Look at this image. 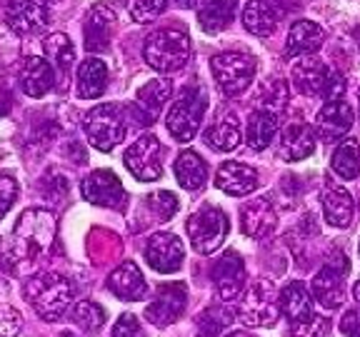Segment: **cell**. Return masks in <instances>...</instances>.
Masks as SVG:
<instances>
[{
  "instance_id": "obj_1",
  "label": "cell",
  "mask_w": 360,
  "mask_h": 337,
  "mask_svg": "<svg viewBox=\"0 0 360 337\" xmlns=\"http://www.w3.org/2000/svg\"><path fill=\"white\" fill-rule=\"evenodd\" d=\"M25 300L40 320L56 322L73 303V287L63 275L45 272V275H35L25 282Z\"/></svg>"
},
{
  "instance_id": "obj_2",
  "label": "cell",
  "mask_w": 360,
  "mask_h": 337,
  "mask_svg": "<svg viewBox=\"0 0 360 337\" xmlns=\"http://www.w3.org/2000/svg\"><path fill=\"white\" fill-rule=\"evenodd\" d=\"M143 58L158 73H173L186 65L191 58V38L183 30L163 28L148 35L143 45Z\"/></svg>"
},
{
  "instance_id": "obj_3",
  "label": "cell",
  "mask_w": 360,
  "mask_h": 337,
  "mask_svg": "<svg viewBox=\"0 0 360 337\" xmlns=\"http://www.w3.org/2000/svg\"><path fill=\"white\" fill-rule=\"evenodd\" d=\"M238 317L248 327H273L281 317V295L270 280H258L243 292Z\"/></svg>"
},
{
  "instance_id": "obj_4",
  "label": "cell",
  "mask_w": 360,
  "mask_h": 337,
  "mask_svg": "<svg viewBox=\"0 0 360 337\" xmlns=\"http://www.w3.org/2000/svg\"><path fill=\"white\" fill-rule=\"evenodd\" d=\"M56 215L51 210L30 208L20 215V220L13 227V242L18 255H38L45 253L56 235Z\"/></svg>"
},
{
  "instance_id": "obj_5",
  "label": "cell",
  "mask_w": 360,
  "mask_h": 337,
  "mask_svg": "<svg viewBox=\"0 0 360 337\" xmlns=\"http://www.w3.org/2000/svg\"><path fill=\"white\" fill-rule=\"evenodd\" d=\"M83 130H85V138L90 140V145L98 147L101 152H110L125 138L123 110L115 103H103V105L93 107L85 115Z\"/></svg>"
},
{
  "instance_id": "obj_6",
  "label": "cell",
  "mask_w": 360,
  "mask_h": 337,
  "mask_svg": "<svg viewBox=\"0 0 360 337\" xmlns=\"http://www.w3.org/2000/svg\"><path fill=\"white\" fill-rule=\"evenodd\" d=\"M205 107H208V98L200 88H186L180 93V98L165 118V125L175 140L188 143L195 138L200 130L202 115H205Z\"/></svg>"
},
{
  "instance_id": "obj_7",
  "label": "cell",
  "mask_w": 360,
  "mask_h": 337,
  "mask_svg": "<svg viewBox=\"0 0 360 337\" xmlns=\"http://www.w3.org/2000/svg\"><path fill=\"white\" fill-rule=\"evenodd\" d=\"M188 237H191V245L198 255H210L215 253L223 240L228 237V230H231V223L225 218L223 210L213 208V205H205L198 213H193L188 218Z\"/></svg>"
},
{
  "instance_id": "obj_8",
  "label": "cell",
  "mask_w": 360,
  "mask_h": 337,
  "mask_svg": "<svg viewBox=\"0 0 360 337\" xmlns=\"http://www.w3.org/2000/svg\"><path fill=\"white\" fill-rule=\"evenodd\" d=\"M213 78L228 98L240 95L255 78V58L245 53H220L210 60Z\"/></svg>"
},
{
  "instance_id": "obj_9",
  "label": "cell",
  "mask_w": 360,
  "mask_h": 337,
  "mask_svg": "<svg viewBox=\"0 0 360 337\" xmlns=\"http://www.w3.org/2000/svg\"><path fill=\"white\" fill-rule=\"evenodd\" d=\"M345 255H333L313 277V298L326 310H338L345 303V275H348Z\"/></svg>"
},
{
  "instance_id": "obj_10",
  "label": "cell",
  "mask_w": 360,
  "mask_h": 337,
  "mask_svg": "<svg viewBox=\"0 0 360 337\" xmlns=\"http://www.w3.org/2000/svg\"><path fill=\"white\" fill-rule=\"evenodd\" d=\"M160 155H163V145L155 135H141L125 150L123 163L138 180L153 183V180L163 178V157Z\"/></svg>"
},
{
  "instance_id": "obj_11",
  "label": "cell",
  "mask_w": 360,
  "mask_h": 337,
  "mask_svg": "<svg viewBox=\"0 0 360 337\" xmlns=\"http://www.w3.org/2000/svg\"><path fill=\"white\" fill-rule=\"evenodd\" d=\"M80 192L88 202L101 205V208L123 210L125 208V187L120 185L118 175L112 170H96L80 183Z\"/></svg>"
},
{
  "instance_id": "obj_12",
  "label": "cell",
  "mask_w": 360,
  "mask_h": 337,
  "mask_svg": "<svg viewBox=\"0 0 360 337\" xmlns=\"http://www.w3.org/2000/svg\"><path fill=\"white\" fill-rule=\"evenodd\" d=\"M210 282H213L218 300L223 303H231L240 295L243 282H245V265L236 250H228L220 255V260H215V265L210 267Z\"/></svg>"
},
{
  "instance_id": "obj_13",
  "label": "cell",
  "mask_w": 360,
  "mask_h": 337,
  "mask_svg": "<svg viewBox=\"0 0 360 337\" xmlns=\"http://www.w3.org/2000/svg\"><path fill=\"white\" fill-rule=\"evenodd\" d=\"M188 305V287L183 282H165L158 290V298L146 308L148 322L158 327H168L186 312Z\"/></svg>"
},
{
  "instance_id": "obj_14",
  "label": "cell",
  "mask_w": 360,
  "mask_h": 337,
  "mask_svg": "<svg viewBox=\"0 0 360 337\" xmlns=\"http://www.w3.org/2000/svg\"><path fill=\"white\" fill-rule=\"evenodd\" d=\"M146 260L155 272H178L183 260H186V247L173 232H155L146 245Z\"/></svg>"
},
{
  "instance_id": "obj_15",
  "label": "cell",
  "mask_w": 360,
  "mask_h": 337,
  "mask_svg": "<svg viewBox=\"0 0 360 337\" xmlns=\"http://www.w3.org/2000/svg\"><path fill=\"white\" fill-rule=\"evenodd\" d=\"M6 22L18 35L35 33L48 22V3L45 0H8Z\"/></svg>"
},
{
  "instance_id": "obj_16",
  "label": "cell",
  "mask_w": 360,
  "mask_h": 337,
  "mask_svg": "<svg viewBox=\"0 0 360 337\" xmlns=\"http://www.w3.org/2000/svg\"><path fill=\"white\" fill-rule=\"evenodd\" d=\"M170 93H173V83L168 78H153L150 83H146L141 90H138V95H135V120L141 125H153L155 118L160 115L163 105L168 103Z\"/></svg>"
},
{
  "instance_id": "obj_17",
  "label": "cell",
  "mask_w": 360,
  "mask_h": 337,
  "mask_svg": "<svg viewBox=\"0 0 360 337\" xmlns=\"http://www.w3.org/2000/svg\"><path fill=\"white\" fill-rule=\"evenodd\" d=\"M333 67H328L321 58H300L292 65V83L300 95H323L326 98Z\"/></svg>"
},
{
  "instance_id": "obj_18",
  "label": "cell",
  "mask_w": 360,
  "mask_h": 337,
  "mask_svg": "<svg viewBox=\"0 0 360 337\" xmlns=\"http://www.w3.org/2000/svg\"><path fill=\"white\" fill-rule=\"evenodd\" d=\"M108 290L118 300L135 303V300H143L148 295V282H146V277H143L141 267H138L133 260H125L120 267H115L110 272V277H108Z\"/></svg>"
},
{
  "instance_id": "obj_19",
  "label": "cell",
  "mask_w": 360,
  "mask_h": 337,
  "mask_svg": "<svg viewBox=\"0 0 360 337\" xmlns=\"http://www.w3.org/2000/svg\"><path fill=\"white\" fill-rule=\"evenodd\" d=\"M215 187L236 197L250 195V192L258 187V173H255V168H250V165H245V163L228 160V163L220 165L218 173H215Z\"/></svg>"
},
{
  "instance_id": "obj_20",
  "label": "cell",
  "mask_w": 360,
  "mask_h": 337,
  "mask_svg": "<svg viewBox=\"0 0 360 337\" xmlns=\"http://www.w3.org/2000/svg\"><path fill=\"white\" fill-rule=\"evenodd\" d=\"M315 150V130L305 123H292L281 133V147L278 155L285 163H300L305 157H310Z\"/></svg>"
},
{
  "instance_id": "obj_21",
  "label": "cell",
  "mask_w": 360,
  "mask_h": 337,
  "mask_svg": "<svg viewBox=\"0 0 360 337\" xmlns=\"http://www.w3.org/2000/svg\"><path fill=\"white\" fill-rule=\"evenodd\" d=\"M315 128H318L323 140H338V138H343V135L353 128V110H350V105L343 100L326 103V105L318 110Z\"/></svg>"
},
{
  "instance_id": "obj_22",
  "label": "cell",
  "mask_w": 360,
  "mask_h": 337,
  "mask_svg": "<svg viewBox=\"0 0 360 337\" xmlns=\"http://www.w3.org/2000/svg\"><path fill=\"white\" fill-rule=\"evenodd\" d=\"M276 223H278L276 208H273L270 200H265V197H258V200H250L243 205L240 225H243V232H245L248 237L260 240V237L270 235L273 227H276Z\"/></svg>"
},
{
  "instance_id": "obj_23",
  "label": "cell",
  "mask_w": 360,
  "mask_h": 337,
  "mask_svg": "<svg viewBox=\"0 0 360 337\" xmlns=\"http://www.w3.org/2000/svg\"><path fill=\"white\" fill-rule=\"evenodd\" d=\"M112 28H115V13L108 6H93L85 18V48L90 53H101L110 45Z\"/></svg>"
},
{
  "instance_id": "obj_24",
  "label": "cell",
  "mask_w": 360,
  "mask_h": 337,
  "mask_svg": "<svg viewBox=\"0 0 360 337\" xmlns=\"http://www.w3.org/2000/svg\"><path fill=\"white\" fill-rule=\"evenodd\" d=\"M56 85V73H53V65L45 58L30 55L28 60L22 62L20 70V88L28 98H43L48 95Z\"/></svg>"
},
{
  "instance_id": "obj_25",
  "label": "cell",
  "mask_w": 360,
  "mask_h": 337,
  "mask_svg": "<svg viewBox=\"0 0 360 337\" xmlns=\"http://www.w3.org/2000/svg\"><path fill=\"white\" fill-rule=\"evenodd\" d=\"M281 312L292 325H303L315 317L313 315V300L303 282H288L281 290Z\"/></svg>"
},
{
  "instance_id": "obj_26",
  "label": "cell",
  "mask_w": 360,
  "mask_h": 337,
  "mask_svg": "<svg viewBox=\"0 0 360 337\" xmlns=\"http://www.w3.org/2000/svg\"><path fill=\"white\" fill-rule=\"evenodd\" d=\"M323 45V28L313 20H295L288 33L285 55L288 58H305L313 55Z\"/></svg>"
},
{
  "instance_id": "obj_27",
  "label": "cell",
  "mask_w": 360,
  "mask_h": 337,
  "mask_svg": "<svg viewBox=\"0 0 360 337\" xmlns=\"http://www.w3.org/2000/svg\"><path fill=\"white\" fill-rule=\"evenodd\" d=\"M323 215L333 227H348L353 223V197L338 183H328L323 190Z\"/></svg>"
},
{
  "instance_id": "obj_28",
  "label": "cell",
  "mask_w": 360,
  "mask_h": 337,
  "mask_svg": "<svg viewBox=\"0 0 360 337\" xmlns=\"http://www.w3.org/2000/svg\"><path fill=\"white\" fill-rule=\"evenodd\" d=\"M108 85V67L101 58H88V60L80 62L78 67V95L83 100H96L105 93Z\"/></svg>"
},
{
  "instance_id": "obj_29",
  "label": "cell",
  "mask_w": 360,
  "mask_h": 337,
  "mask_svg": "<svg viewBox=\"0 0 360 337\" xmlns=\"http://www.w3.org/2000/svg\"><path fill=\"white\" fill-rule=\"evenodd\" d=\"M243 25L248 33L268 38L278 25V11L270 0H248V6L243 8Z\"/></svg>"
},
{
  "instance_id": "obj_30",
  "label": "cell",
  "mask_w": 360,
  "mask_h": 337,
  "mask_svg": "<svg viewBox=\"0 0 360 337\" xmlns=\"http://www.w3.org/2000/svg\"><path fill=\"white\" fill-rule=\"evenodd\" d=\"M175 180L186 190H200L205 185V180H208V165L198 152H180L178 160H175Z\"/></svg>"
},
{
  "instance_id": "obj_31",
  "label": "cell",
  "mask_w": 360,
  "mask_h": 337,
  "mask_svg": "<svg viewBox=\"0 0 360 337\" xmlns=\"http://www.w3.org/2000/svg\"><path fill=\"white\" fill-rule=\"evenodd\" d=\"M240 123L236 120V115H223L205 130L202 140L208 143V147H213L215 152H231L240 145Z\"/></svg>"
},
{
  "instance_id": "obj_32",
  "label": "cell",
  "mask_w": 360,
  "mask_h": 337,
  "mask_svg": "<svg viewBox=\"0 0 360 337\" xmlns=\"http://www.w3.org/2000/svg\"><path fill=\"white\" fill-rule=\"evenodd\" d=\"M236 8H238V0H208L200 8L198 22H200V28L205 33H220V30H225L233 22Z\"/></svg>"
},
{
  "instance_id": "obj_33",
  "label": "cell",
  "mask_w": 360,
  "mask_h": 337,
  "mask_svg": "<svg viewBox=\"0 0 360 337\" xmlns=\"http://www.w3.org/2000/svg\"><path fill=\"white\" fill-rule=\"evenodd\" d=\"M278 133V115L270 110H258L250 115L248 120V133H245V140L248 145L253 147V150H265V147L273 143Z\"/></svg>"
},
{
  "instance_id": "obj_34",
  "label": "cell",
  "mask_w": 360,
  "mask_h": 337,
  "mask_svg": "<svg viewBox=\"0 0 360 337\" xmlns=\"http://www.w3.org/2000/svg\"><path fill=\"white\" fill-rule=\"evenodd\" d=\"M333 173L345 180H355L360 175V143L355 138H348L333 152Z\"/></svg>"
},
{
  "instance_id": "obj_35",
  "label": "cell",
  "mask_w": 360,
  "mask_h": 337,
  "mask_svg": "<svg viewBox=\"0 0 360 337\" xmlns=\"http://www.w3.org/2000/svg\"><path fill=\"white\" fill-rule=\"evenodd\" d=\"M43 51L48 58H53V62H56V67L60 70L63 75L68 73V67L73 65L75 60V48L73 43H70V38L63 33H56V35H48V38L43 40Z\"/></svg>"
},
{
  "instance_id": "obj_36",
  "label": "cell",
  "mask_w": 360,
  "mask_h": 337,
  "mask_svg": "<svg viewBox=\"0 0 360 337\" xmlns=\"http://www.w3.org/2000/svg\"><path fill=\"white\" fill-rule=\"evenodd\" d=\"M70 320L83 332H98L105 325V310H103L101 305L90 303V300H80V303H75L73 310H70Z\"/></svg>"
},
{
  "instance_id": "obj_37",
  "label": "cell",
  "mask_w": 360,
  "mask_h": 337,
  "mask_svg": "<svg viewBox=\"0 0 360 337\" xmlns=\"http://www.w3.org/2000/svg\"><path fill=\"white\" fill-rule=\"evenodd\" d=\"M231 322H233L231 310L215 305V308H208L198 317V332H200V337H218Z\"/></svg>"
},
{
  "instance_id": "obj_38",
  "label": "cell",
  "mask_w": 360,
  "mask_h": 337,
  "mask_svg": "<svg viewBox=\"0 0 360 337\" xmlns=\"http://www.w3.org/2000/svg\"><path fill=\"white\" fill-rule=\"evenodd\" d=\"M285 100H288V88L281 78L268 80V83L260 88V103H263V107H268L270 112L285 107Z\"/></svg>"
},
{
  "instance_id": "obj_39",
  "label": "cell",
  "mask_w": 360,
  "mask_h": 337,
  "mask_svg": "<svg viewBox=\"0 0 360 337\" xmlns=\"http://www.w3.org/2000/svg\"><path fill=\"white\" fill-rule=\"evenodd\" d=\"M168 8V0H130L128 13L135 22H150Z\"/></svg>"
},
{
  "instance_id": "obj_40",
  "label": "cell",
  "mask_w": 360,
  "mask_h": 337,
  "mask_svg": "<svg viewBox=\"0 0 360 337\" xmlns=\"http://www.w3.org/2000/svg\"><path fill=\"white\" fill-rule=\"evenodd\" d=\"M148 205H150V210L160 220L173 218V215L178 213V208H180L178 197H175L170 190H160V192H153V195H148Z\"/></svg>"
},
{
  "instance_id": "obj_41",
  "label": "cell",
  "mask_w": 360,
  "mask_h": 337,
  "mask_svg": "<svg viewBox=\"0 0 360 337\" xmlns=\"http://www.w3.org/2000/svg\"><path fill=\"white\" fill-rule=\"evenodd\" d=\"M18 197V180L8 173H0V218H6L8 210Z\"/></svg>"
},
{
  "instance_id": "obj_42",
  "label": "cell",
  "mask_w": 360,
  "mask_h": 337,
  "mask_svg": "<svg viewBox=\"0 0 360 337\" xmlns=\"http://www.w3.org/2000/svg\"><path fill=\"white\" fill-rule=\"evenodd\" d=\"M110 337H146V332H143L141 322H138L135 315L125 312V315H120V320L112 325Z\"/></svg>"
},
{
  "instance_id": "obj_43",
  "label": "cell",
  "mask_w": 360,
  "mask_h": 337,
  "mask_svg": "<svg viewBox=\"0 0 360 337\" xmlns=\"http://www.w3.org/2000/svg\"><path fill=\"white\" fill-rule=\"evenodd\" d=\"M20 327L22 320L15 308H0V337H15Z\"/></svg>"
},
{
  "instance_id": "obj_44",
  "label": "cell",
  "mask_w": 360,
  "mask_h": 337,
  "mask_svg": "<svg viewBox=\"0 0 360 337\" xmlns=\"http://www.w3.org/2000/svg\"><path fill=\"white\" fill-rule=\"evenodd\" d=\"M328 335V322L313 317L310 322H303V325H292L290 337H326Z\"/></svg>"
},
{
  "instance_id": "obj_45",
  "label": "cell",
  "mask_w": 360,
  "mask_h": 337,
  "mask_svg": "<svg viewBox=\"0 0 360 337\" xmlns=\"http://www.w3.org/2000/svg\"><path fill=\"white\" fill-rule=\"evenodd\" d=\"M340 330L345 332L348 337H355L360 332V315L358 312H348L343 317V325H340Z\"/></svg>"
},
{
  "instance_id": "obj_46",
  "label": "cell",
  "mask_w": 360,
  "mask_h": 337,
  "mask_svg": "<svg viewBox=\"0 0 360 337\" xmlns=\"http://www.w3.org/2000/svg\"><path fill=\"white\" fill-rule=\"evenodd\" d=\"M8 107H11V98H8V93H3L0 95V115H6Z\"/></svg>"
},
{
  "instance_id": "obj_47",
  "label": "cell",
  "mask_w": 360,
  "mask_h": 337,
  "mask_svg": "<svg viewBox=\"0 0 360 337\" xmlns=\"http://www.w3.org/2000/svg\"><path fill=\"white\" fill-rule=\"evenodd\" d=\"M168 3H173V6H178V8H183V11H186V8L195 6L198 0H168Z\"/></svg>"
},
{
  "instance_id": "obj_48",
  "label": "cell",
  "mask_w": 360,
  "mask_h": 337,
  "mask_svg": "<svg viewBox=\"0 0 360 337\" xmlns=\"http://www.w3.org/2000/svg\"><path fill=\"white\" fill-rule=\"evenodd\" d=\"M353 298L358 300V305H360V280H358V282H355V285H353Z\"/></svg>"
},
{
  "instance_id": "obj_49",
  "label": "cell",
  "mask_w": 360,
  "mask_h": 337,
  "mask_svg": "<svg viewBox=\"0 0 360 337\" xmlns=\"http://www.w3.org/2000/svg\"><path fill=\"white\" fill-rule=\"evenodd\" d=\"M353 38H355V43H358V48H360V28L353 30Z\"/></svg>"
},
{
  "instance_id": "obj_50",
  "label": "cell",
  "mask_w": 360,
  "mask_h": 337,
  "mask_svg": "<svg viewBox=\"0 0 360 337\" xmlns=\"http://www.w3.org/2000/svg\"><path fill=\"white\" fill-rule=\"evenodd\" d=\"M228 337H250V335H245V332H233V335H228Z\"/></svg>"
},
{
  "instance_id": "obj_51",
  "label": "cell",
  "mask_w": 360,
  "mask_h": 337,
  "mask_svg": "<svg viewBox=\"0 0 360 337\" xmlns=\"http://www.w3.org/2000/svg\"><path fill=\"white\" fill-rule=\"evenodd\" d=\"M60 337H78V335H73V332H63Z\"/></svg>"
},
{
  "instance_id": "obj_52",
  "label": "cell",
  "mask_w": 360,
  "mask_h": 337,
  "mask_svg": "<svg viewBox=\"0 0 360 337\" xmlns=\"http://www.w3.org/2000/svg\"><path fill=\"white\" fill-rule=\"evenodd\" d=\"M355 337H360V332H358V335H355Z\"/></svg>"
},
{
  "instance_id": "obj_53",
  "label": "cell",
  "mask_w": 360,
  "mask_h": 337,
  "mask_svg": "<svg viewBox=\"0 0 360 337\" xmlns=\"http://www.w3.org/2000/svg\"><path fill=\"white\" fill-rule=\"evenodd\" d=\"M358 250H360V245H358Z\"/></svg>"
}]
</instances>
